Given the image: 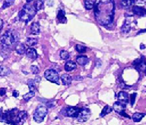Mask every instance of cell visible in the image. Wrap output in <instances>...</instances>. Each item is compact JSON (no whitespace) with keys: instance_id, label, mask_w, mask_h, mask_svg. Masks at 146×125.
I'll use <instances>...</instances> for the list:
<instances>
[{"instance_id":"6da1fadb","label":"cell","mask_w":146,"mask_h":125,"mask_svg":"<svg viewBox=\"0 0 146 125\" xmlns=\"http://www.w3.org/2000/svg\"><path fill=\"white\" fill-rule=\"evenodd\" d=\"M93 9L96 20L100 25L107 27L113 22L115 15L113 0H97L94 2Z\"/></svg>"},{"instance_id":"7a4b0ae2","label":"cell","mask_w":146,"mask_h":125,"mask_svg":"<svg viewBox=\"0 0 146 125\" xmlns=\"http://www.w3.org/2000/svg\"><path fill=\"white\" fill-rule=\"evenodd\" d=\"M19 41V34L17 31L9 30L7 31L3 35L0 37V44L4 47H9L12 45H15Z\"/></svg>"},{"instance_id":"3957f363","label":"cell","mask_w":146,"mask_h":125,"mask_svg":"<svg viewBox=\"0 0 146 125\" xmlns=\"http://www.w3.org/2000/svg\"><path fill=\"white\" fill-rule=\"evenodd\" d=\"M36 11L31 5H25L19 12H18V18L21 21L25 23H28L30 21H31L36 15Z\"/></svg>"},{"instance_id":"277c9868","label":"cell","mask_w":146,"mask_h":125,"mask_svg":"<svg viewBox=\"0 0 146 125\" xmlns=\"http://www.w3.org/2000/svg\"><path fill=\"white\" fill-rule=\"evenodd\" d=\"M47 114V108L44 105H38L34 112V120L36 123L43 122L45 117Z\"/></svg>"},{"instance_id":"5b68a950","label":"cell","mask_w":146,"mask_h":125,"mask_svg":"<svg viewBox=\"0 0 146 125\" xmlns=\"http://www.w3.org/2000/svg\"><path fill=\"white\" fill-rule=\"evenodd\" d=\"M44 76L48 81L51 82L56 83V84H59V73H57L53 69H50V70H46L44 73Z\"/></svg>"},{"instance_id":"8992f818","label":"cell","mask_w":146,"mask_h":125,"mask_svg":"<svg viewBox=\"0 0 146 125\" xmlns=\"http://www.w3.org/2000/svg\"><path fill=\"white\" fill-rule=\"evenodd\" d=\"M18 113V110L17 109V108H13V109L9 110V111L6 112L5 114H2L1 117H2L3 119H5V121H8V122L15 124Z\"/></svg>"},{"instance_id":"52a82bcc","label":"cell","mask_w":146,"mask_h":125,"mask_svg":"<svg viewBox=\"0 0 146 125\" xmlns=\"http://www.w3.org/2000/svg\"><path fill=\"white\" fill-rule=\"evenodd\" d=\"M79 108L78 107H68L62 110V113L63 115L70 118H77L80 112Z\"/></svg>"},{"instance_id":"ba28073f","label":"cell","mask_w":146,"mask_h":125,"mask_svg":"<svg viewBox=\"0 0 146 125\" xmlns=\"http://www.w3.org/2000/svg\"><path fill=\"white\" fill-rule=\"evenodd\" d=\"M113 109L116 113H118L119 114H120L122 116L128 118H130V117L125 112V104H124V103L120 102H115L113 104Z\"/></svg>"},{"instance_id":"9c48e42d","label":"cell","mask_w":146,"mask_h":125,"mask_svg":"<svg viewBox=\"0 0 146 125\" xmlns=\"http://www.w3.org/2000/svg\"><path fill=\"white\" fill-rule=\"evenodd\" d=\"M133 66L137 70L141 73H145L146 71V60L144 57H141L139 59H135L133 62Z\"/></svg>"},{"instance_id":"30bf717a","label":"cell","mask_w":146,"mask_h":125,"mask_svg":"<svg viewBox=\"0 0 146 125\" xmlns=\"http://www.w3.org/2000/svg\"><path fill=\"white\" fill-rule=\"evenodd\" d=\"M91 116V111L87 108H82L80 109L79 114L78 115L77 119L79 122H85Z\"/></svg>"},{"instance_id":"8fae6325","label":"cell","mask_w":146,"mask_h":125,"mask_svg":"<svg viewBox=\"0 0 146 125\" xmlns=\"http://www.w3.org/2000/svg\"><path fill=\"white\" fill-rule=\"evenodd\" d=\"M27 117H28V114H27V112L26 111L18 112V115H17V118H16L15 124L22 125L27 119Z\"/></svg>"},{"instance_id":"7c38bea8","label":"cell","mask_w":146,"mask_h":125,"mask_svg":"<svg viewBox=\"0 0 146 125\" xmlns=\"http://www.w3.org/2000/svg\"><path fill=\"white\" fill-rule=\"evenodd\" d=\"M131 16L129 18H126L125 22L123 25V26L121 27V31L124 33V34H127L130 31L131 27H132V21H131Z\"/></svg>"},{"instance_id":"4fadbf2b","label":"cell","mask_w":146,"mask_h":125,"mask_svg":"<svg viewBox=\"0 0 146 125\" xmlns=\"http://www.w3.org/2000/svg\"><path fill=\"white\" fill-rule=\"evenodd\" d=\"M132 12H133L135 15L141 16V17L146 16V9H145L143 7L135 5V6L132 7Z\"/></svg>"},{"instance_id":"5bb4252c","label":"cell","mask_w":146,"mask_h":125,"mask_svg":"<svg viewBox=\"0 0 146 125\" xmlns=\"http://www.w3.org/2000/svg\"><path fill=\"white\" fill-rule=\"evenodd\" d=\"M25 53H26L27 57H28L29 59H32V60H35V59H36L37 57H38V54H37V53H36V50H35L34 48H27Z\"/></svg>"},{"instance_id":"9a60e30c","label":"cell","mask_w":146,"mask_h":125,"mask_svg":"<svg viewBox=\"0 0 146 125\" xmlns=\"http://www.w3.org/2000/svg\"><path fill=\"white\" fill-rule=\"evenodd\" d=\"M117 98H118L119 102L126 104L129 102V95L125 92H119L118 93V96H117Z\"/></svg>"},{"instance_id":"2e32d148","label":"cell","mask_w":146,"mask_h":125,"mask_svg":"<svg viewBox=\"0 0 146 125\" xmlns=\"http://www.w3.org/2000/svg\"><path fill=\"white\" fill-rule=\"evenodd\" d=\"M30 29H31V32L32 34L37 35L40 32V24L38 22L32 23Z\"/></svg>"},{"instance_id":"e0dca14e","label":"cell","mask_w":146,"mask_h":125,"mask_svg":"<svg viewBox=\"0 0 146 125\" xmlns=\"http://www.w3.org/2000/svg\"><path fill=\"white\" fill-rule=\"evenodd\" d=\"M57 19L60 23H66L67 19L66 18V12L63 9H59L58 12H57Z\"/></svg>"},{"instance_id":"ac0fdd59","label":"cell","mask_w":146,"mask_h":125,"mask_svg":"<svg viewBox=\"0 0 146 125\" xmlns=\"http://www.w3.org/2000/svg\"><path fill=\"white\" fill-rule=\"evenodd\" d=\"M76 67H77L76 64L74 61H72V60L67 61L65 64V70L67 71V72L74 70L75 69H76Z\"/></svg>"},{"instance_id":"d6986e66","label":"cell","mask_w":146,"mask_h":125,"mask_svg":"<svg viewBox=\"0 0 146 125\" xmlns=\"http://www.w3.org/2000/svg\"><path fill=\"white\" fill-rule=\"evenodd\" d=\"M60 79H61L62 84L65 85V86L70 85L72 83V78L68 74H63V75H62Z\"/></svg>"},{"instance_id":"ffe728a7","label":"cell","mask_w":146,"mask_h":125,"mask_svg":"<svg viewBox=\"0 0 146 125\" xmlns=\"http://www.w3.org/2000/svg\"><path fill=\"white\" fill-rule=\"evenodd\" d=\"M76 62L81 66H84L88 63L89 59L86 56H78L76 57Z\"/></svg>"},{"instance_id":"44dd1931","label":"cell","mask_w":146,"mask_h":125,"mask_svg":"<svg viewBox=\"0 0 146 125\" xmlns=\"http://www.w3.org/2000/svg\"><path fill=\"white\" fill-rule=\"evenodd\" d=\"M34 8L36 11L44 9V0H36L34 4Z\"/></svg>"},{"instance_id":"7402d4cb","label":"cell","mask_w":146,"mask_h":125,"mask_svg":"<svg viewBox=\"0 0 146 125\" xmlns=\"http://www.w3.org/2000/svg\"><path fill=\"white\" fill-rule=\"evenodd\" d=\"M15 51L19 55L24 54L26 52V48H25V44H23V43H18V45L15 47Z\"/></svg>"},{"instance_id":"603a6c76","label":"cell","mask_w":146,"mask_h":125,"mask_svg":"<svg viewBox=\"0 0 146 125\" xmlns=\"http://www.w3.org/2000/svg\"><path fill=\"white\" fill-rule=\"evenodd\" d=\"M38 43V40L36 38H34V37H28L26 40V45L29 47H32Z\"/></svg>"},{"instance_id":"cb8c5ba5","label":"cell","mask_w":146,"mask_h":125,"mask_svg":"<svg viewBox=\"0 0 146 125\" xmlns=\"http://www.w3.org/2000/svg\"><path fill=\"white\" fill-rule=\"evenodd\" d=\"M10 70L5 66H0V76H5L10 74Z\"/></svg>"},{"instance_id":"d4e9b609","label":"cell","mask_w":146,"mask_h":125,"mask_svg":"<svg viewBox=\"0 0 146 125\" xmlns=\"http://www.w3.org/2000/svg\"><path fill=\"white\" fill-rule=\"evenodd\" d=\"M112 111H113V108H111L110 106H109V105H106V106L103 108L102 112H101V113L100 114V118H103V117H104L105 115H107V114H108L109 113H110Z\"/></svg>"},{"instance_id":"484cf974","label":"cell","mask_w":146,"mask_h":125,"mask_svg":"<svg viewBox=\"0 0 146 125\" xmlns=\"http://www.w3.org/2000/svg\"><path fill=\"white\" fill-rule=\"evenodd\" d=\"M121 5L123 7V8H129L134 4V0H121Z\"/></svg>"},{"instance_id":"4316f807","label":"cell","mask_w":146,"mask_h":125,"mask_svg":"<svg viewBox=\"0 0 146 125\" xmlns=\"http://www.w3.org/2000/svg\"><path fill=\"white\" fill-rule=\"evenodd\" d=\"M145 114H142V113H135L132 115V120L134 122H139L141 121V119L145 117Z\"/></svg>"},{"instance_id":"83f0119b","label":"cell","mask_w":146,"mask_h":125,"mask_svg":"<svg viewBox=\"0 0 146 125\" xmlns=\"http://www.w3.org/2000/svg\"><path fill=\"white\" fill-rule=\"evenodd\" d=\"M84 8L87 9V10H91L94 8V2L93 0H84Z\"/></svg>"},{"instance_id":"f1b7e54d","label":"cell","mask_w":146,"mask_h":125,"mask_svg":"<svg viewBox=\"0 0 146 125\" xmlns=\"http://www.w3.org/2000/svg\"><path fill=\"white\" fill-rule=\"evenodd\" d=\"M27 86H28L30 91H34L36 89V82L34 80H31V79L27 80Z\"/></svg>"},{"instance_id":"f546056e","label":"cell","mask_w":146,"mask_h":125,"mask_svg":"<svg viewBox=\"0 0 146 125\" xmlns=\"http://www.w3.org/2000/svg\"><path fill=\"white\" fill-rule=\"evenodd\" d=\"M15 0H5L4 2H3V5H2V9H7V8H9V7L11 6L12 5L15 3Z\"/></svg>"},{"instance_id":"4dcf8cb0","label":"cell","mask_w":146,"mask_h":125,"mask_svg":"<svg viewBox=\"0 0 146 125\" xmlns=\"http://www.w3.org/2000/svg\"><path fill=\"white\" fill-rule=\"evenodd\" d=\"M35 96V92L34 91H30L28 93L25 94L23 96V98H24V100L27 102V101H29L31 98H32L34 96Z\"/></svg>"},{"instance_id":"1f68e13d","label":"cell","mask_w":146,"mask_h":125,"mask_svg":"<svg viewBox=\"0 0 146 125\" xmlns=\"http://www.w3.org/2000/svg\"><path fill=\"white\" fill-rule=\"evenodd\" d=\"M59 56L62 59H68L69 57H70V55H69V53L66 50H61L60 51V53H59Z\"/></svg>"},{"instance_id":"d6a6232c","label":"cell","mask_w":146,"mask_h":125,"mask_svg":"<svg viewBox=\"0 0 146 125\" xmlns=\"http://www.w3.org/2000/svg\"><path fill=\"white\" fill-rule=\"evenodd\" d=\"M75 49L77 52L82 53H84L87 50V48L84 46L80 45V44H77L75 46Z\"/></svg>"},{"instance_id":"836d02e7","label":"cell","mask_w":146,"mask_h":125,"mask_svg":"<svg viewBox=\"0 0 146 125\" xmlns=\"http://www.w3.org/2000/svg\"><path fill=\"white\" fill-rule=\"evenodd\" d=\"M31 70L32 73L33 74H34V75H36V74H38L39 73V68L38 66H35V65H32L31 66Z\"/></svg>"},{"instance_id":"e575fe53","label":"cell","mask_w":146,"mask_h":125,"mask_svg":"<svg viewBox=\"0 0 146 125\" xmlns=\"http://www.w3.org/2000/svg\"><path fill=\"white\" fill-rule=\"evenodd\" d=\"M136 96H137L136 93H133L131 95V96H130V104H131L132 106L134 105L135 100V97H136Z\"/></svg>"},{"instance_id":"d590c367","label":"cell","mask_w":146,"mask_h":125,"mask_svg":"<svg viewBox=\"0 0 146 125\" xmlns=\"http://www.w3.org/2000/svg\"><path fill=\"white\" fill-rule=\"evenodd\" d=\"M10 122H8L7 121H5V119H3L2 117L0 116V125H7Z\"/></svg>"},{"instance_id":"8d00e7d4","label":"cell","mask_w":146,"mask_h":125,"mask_svg":"<svg viewBox=\"0 0 146 125\" xmlns=\"http://www.w3.org/2000/svg\"><path fill=\"white\" fill-rule=\"evenodd\" d=\"M5 93H6V89H5V88L0 89V96H4Z\"/></svg>"},{"instance_id":"74e56055","label":"cell","mask_w":146,"mask_h":125,"mask_svg":"<svg viewBox=\"0 0 146 125\" xmlns=\"http://www.w3.org/2000/svg\"><path fill=\"white\" fill-rule=\"evenodd\" d=\"M12 96H13L14 97L17 98V97H18V96H19V92H18L17 90H14L13 92H12Z\"/></svg>"},{"instance_id":"f35d334b","label":"cell","mask_w":146,"mask_h":125,"mask_svg":"<svg viewBox=\"0 0 146 125\" xmlns=\"http://www.w3.org/2000/svg\"><path fill=\"white\" fill-rule=\"evenodd\" d=\"M47 5L49 6H52V5H53V1H52V0H48Z\"/></svg>"},{"instance_id":"ab89813d","label":"cell","mask_w":146,"mask_h":125,"mask_svg":"<svg viewBox=\"0 0 146 125\" xmlns=\"http://www.w3.org/2000/svg\"><path fill=\"white\" fill-rule=\"evenodd\" d=\"M2 27H3V21L0 18V31L2 29Z\"/></svg>"},{"instance_id":"60d3db41","label":"cell","mask_w":146,"mask_h":125,"mask_svg":"<svg viewBox=\"0 0 146 125\" xmlns=\"http://www.w3.org/2000/svg\"><path fill=\"white\" fill-rule=\"evenodd\" d=\"M74 79H75V80H83V78H82V76H75V78H74Z\"/></svg>"},{"instance_id":"b9f144b4","label":"cell","mask_w":146,"mask_h":125,"mask_svg":"<svg viewBox=\"0 0 146 125\" xmlns=\"http://www.w3.org/2000/svg\"><path fill=\"white\" fill-rule=\"evenodd\" d=\"M40 80H41L40 77H36V79L34 80V81H35V82H39Z\"/></svg>"},{"instance_id":"7bdbcfd3","label":"cell","mask_w":146,"mask_h":125,"mask_svg":"<svg viewBox=\"0 0 146 125\" xmlns=\"http://www.w3.org/2000/svg\"><path fill=\"white\" fill-rule=\"evenodd\" d=\"M141 49L142 50V49H145V45H143V44H141Z\"/></svg>"},{"instance_id":"ee69618b","label":"cell","mask_w":146,"mask_h":125,"mask_svg":"<svg viewBox=\"0 0 146 125\" xmlns=\"http://www.w3.org/2000/svg\"><path fill=\"white\" fill-rule=\"evenodd\" d=\"M7 125H17V124H15V123H9Z\"/></svg>"},{"instance_id":"f6af8a7d","label":"cell","mask_w":146,"mask_h":125,"mask_svg":"<svg viewBox=\"0 0 146 125\" xmlns=\"http://www.w3.org/2000/svg\"><path fill=\"white\" fill-rule=\"evenodd\" d=\"M32 1H34V0H26V2H27V3H29V2H31Z\"/></svg>"},{"instance_id":"bcb514c9","label":"cell","mask_w":146,"mask_h":125,"mask_svg":"<svg viewBox=\"0 0 146 125\" xmlns=\"http://www.w3.org/2000/svg\"><path fill=\"white\" fill-rule=\"evenodd\" d=\"M1 115H2V110L0 109V116H1Z\"/></svg>"},{"instance_id":"7dc6e473","label":"cell","mask_w":146,"mask_h":125,"mask_svg":"<svg viewBox=\"0 0 146 125\" xmlns=\"http://www.w3.org/2000/svg\"><path fill=\"white\" fill-rule=\"evenodd\" d=\"M145 75H146V71H145Z\"/></svg>"}]
</instances>
